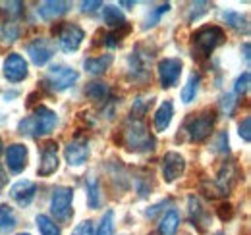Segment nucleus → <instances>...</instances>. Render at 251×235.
Here are the masks:
<instances>
[{
	"mask_svg": "<svg viewBox=\"0 0 251 235\" xmlns=\"http://www.w3.org/2000/svg\"><path fill=\"white\" fill-rule=\"evenodd\" d=\"M87 201L91 208H99V183L93 177L87 181Z\"/></svg>",
	"mask_w": 251,
	"mask_h": 235,
	"instance_id": "nucleus-31",
	"label": "nucleus"
},
{
	"mask_svg": "<svg viewBox=\"0 0 251 235\" xmlns=\"http://www.w3.org/2000/svg\"><path fill=\"white\" fill-rule=\"evenodd\" d=\"M178 226H180V214L176 210H168L160 220V232L164 235H174Z\"/></svg>",
	"mask_w": 251,
	"mask_h": 235,
	"instance_id": "nucleus-23",
	"label": "nucleus"
},
{
	"mask_svg": "<svg viewBox=\"0 0 251 235\" xmlns=\"http://www.w3.org/2000/svg\"><path fill=\"white\" fill-rule=\"evenodd\" d=\"M72 235H95L93 232V222H89V220H85V222H81L74 232Z\"/></svg>",
	"mask_w": 251,
	"mask_h": 235,
	"instance_id": "nucleus-36",
	"label": "nucleus"
},
{
	"mask_svg": "<svg viewBox=\"0 0 251 235\" xmlns=\"http://www.w3.org/2000/svg\"><path fill=\"white\" fill-rule=\"evenodd\" d=\"M6 164H8L12 174L24 172L25 166H27V147L20 145V143L8 147V150H6Z\"/></svg>",
	"mask_w": 251,
	"mask_h": 235,
	"instance_id": "nucleus-15",
	"label": "nucleus"
},
{
	"mask_svg": "<svg viewBox=\"0 0 251 235\" xmlns=\"http://www.w3.org/2000/svg\"><path fill=\"white\" fill-rule=\"evenodd\" d=\"M224 43V31L217 25H205L199 27L191 35V45H193V56L199 60H205L211 56V52Z\"/></svg>",
	"mask_w": 251,
	"mask_h": 235,
	"instance_id": "nucleus-2",
	"label": "nucleus"
},
{
	"mask_svg": "<svg viewBox=\"0 0 251 235\" xmlns=\"http://www.w3.org/2000/svg\"><path fill=\"white\" fill-rule=\"evenodd\" d=\"M174 116V108H172V102L170 100H164L160 106H158L157 114H155V129L157 131H164L168 129L170 121Z\"/></svg>",
	"mask_w": 251,
	"mask_h": 235,
	"instance_id": "nucleus-19",
	"label": "nucleus"
},
{
	"mask_svg": "<svg viewBox=\"0 0 251 235\" xmlns=\"http://www.w3.org/2000/svg\"><path fill=\"white\" fill-rule=\"evenodd\" d=\"M97 8H102V2H81V12H95Z\"/></svg>",
	"mask_w": 251,
	"mask_h": 235,
	"instance_id": "nucleus-39",
	"label": "nucleus"
},
{
	"mask_svg": "<svg viewBox=\"0 0 251 235\" xmlns=\"http://www.w3.org/2000/svg\"><path fill=\"white\" fill-rule=\"evenodd\" d=\"M250 71H244L238 79H236V83H234V93L238 94V96H242V94H246L248 93V89H250Z\"/></svg>",
	"mask_w": 251,
	"mask_h": 235,
	"instance_id": "nucleus-34",
	"label": "nucleus"
},
{
	"mask_svg": "<svg viewBox=\"0 0 251 235\" xmlns=\"http://www.w3.org/2000/svg\"><path fill=\"white\" fill-rule=\"evenodd\" d=\"M18 235H29V234H18Z\"/></svg>",
	"mask_w": 251,
	"mask_h": 235,
	"instance_id": "nucleus-45",
	"label": "nucleus"
},
{
	"mask_svg": "<svg viewBox=\"0 0 251 235\" xmlns=\"http://www.w3.org/2000/svg\"><path fill=\"white\" fill-rule=\"evenodd\" d=\"M0 6H4V8H0L6 16H10V18H18V16H22V12H24V4L22 2H0Z\"/></svg>",
	"mask_w": 251,
	"mask_h": 235,
	"instance_id": "nucleus-32",
	"label": "nucleus"
},
{
	"mask_svg": "<svg viewBox=\"0 0 251 235\" xmlns=\"http://www.w3.org/2000/svg\"><path fill=\"white\" fill-rule=\"evenodd\" d=\"M250 43H246V45H244V60H246V62H248V64H250V60H251V54H250Z\"/></svg>",
	"mask_w": 251,
	"mask_h": 235,
	"instance_id": "nucleus-42",
	"label": "nucleus"
},
{
	"mask_svg": "<svg viewBox=\"0 0 251 235\" xmlns=\"http://www.w3.org/2000/svg\"><path fill=\"white\" fill-rule=\"evenodd\" d=\"M16 228V216L14 210L8 205L0 206V234H10Z\"/></svg>",
	"mask_w": 251,
	"mask_h": 235,
	"instance_id": "nucleus-25",
	"label": "nucleus"
},
{
	"mask_svg": "<svg viewBox=\"0 0 251 235\" xmlns=\"http://www.w3.org/2000/svg\"><path fill=\"white\" fill-rule=\"evenodd\" d=\"M0 35H2V39H4L6 43H14V41L20 37V29H18V25H16L14 22H8V24L2 27Z\"/></svg>",
	"mask_w": 251,
	"mask_h": 235,
	"instance_id": "nucleus-33",
	"label": "nucleus"
},
{
	"mask_svg": "<svg viewBox=\"0 0 251 235\" xmlns=\"http://www.w3.org/2000/svg\"><path fill=\"white\" fill-rule=\"evenodd\" d=\"M35 222H37V228H39L41 235H62L60 228L56 226V222L50 220V218L45 216V214H39Z\"/></svg>",
	"mask_w": 251,
	"mask_h": 235,
	"instance_id": "nucleus-26",
	"label": "nucleus"
},
{
	"mask_svg": "<svg viewBox=\"0 0 251 235\" xmlns=\"http://www.w3.org/2000/svg\"><path fill=\"white\" fill-rule=\"evenodd\" d=\"M6 183H8V176H6V172L0 168V189H4Z\"/></svg>",
	"mask_w": 251,
	"mask_h": 235,
	"instance_id": "nucleus-41",
	"label": "nucleus"
},
{
	"mask_svg": "<svg viewBox=\"0 0 251 235\" xmlns=\"http://www.w3.org/2000/svg\"><path fill=\"white\" fill-rule=\"evenodd\" d=\"M58 123V116L47 108V106H39L29 118L22 119L18 129L22 135H29V137H41V135H49Z\"/></svg>",
	"mask_w": 251,
	"mask_h": 235,
	"instance_id": "nucleus-1",
	"label": "nucleus"
},
{
	"mask_svg": "<svg viewBox=\"0 0 251 235\" xmlns=\"http://www.w3.org/2000/svg\"><path fill=\"white\" fill-rule=\"evenodd\" d=\"M64 156H66L70 166L85 164L87 158H89V143H87V139H75V141L68 143L66 148H64Z\"/></svg>",
	"mask_w": 251,
	"mask_h": 235,
	"instance_id": "nucleus-13",
	"label": "nucleus"
},
{
	"mask_svg": "<svg viewBox=\"0 0 251 235\" xmlns=\"http://www.w3.org/2000/svg\"><path fill=\"white\" fill-rule=\"evenodd\" d=\"M188 212H189V222L193 226H197L199 232L205 230L207 226V220H209V214L205 210V206L201 205V201L197 197H189L188 199Z\"/></svg>",
	"mask_w": 251,
	"mask_h": 235,
	"instance_id": "nucleus-17",
	"label": "nucleus"
},
{
	"mask_svg": "<svg viewBox=\"0 0 251 235\" xmlns=\"http://www.w3.org/2000/svg\"><path fill=\"white\" fill-rule=\"evenodd\" d=\"M240 137L246 141V143H250L251 141V118L248 116V118H244V121L240 123Z\"/></svg>",
	"mask_w": 251,
	"mask_h": 235,
	"instance_id": "nucleus-35",
	"label": "nucleus"
},
{
	"mask_svg": "<svg viewBox=\"0 0 251 235\" xmlns=\"http://www.w3.org/2000/svg\"><path fill=\"white\" fill-rule=\"evenodd\" d=\"M54 33H56V41L64 52H75L85 39V31L77 24H60Z\"/></svg>",
	"mask_w": 251,
	"mask_h": 235,
	"instance_id": "nucleus-7",
	"label": "nucleus"
},
{
	"mask_svg": "<svg viewBox=\"0 0 251 235\" xmlns=\"http://www.w3.org/2000/svg\"><path fill=\"white\" fill-rule=\"evenodd\" d=\"M199 83H201L199 73H191L188 77V81H186V85H184V89H182V102L189 104L195 98V94L199 91Z\"/></svg>",
	"mask_w": 251,
	"mask_h": 235,
	"instance_id": "nucleus-24",
	"label": "nucleus"
},
{
	"mask_svg": "<svg viewBox=\"0 0 251 235\" xmlns=\"http://www.w3.org/2000/svg\"><path fill=\"white\" fill-rule=\"evenodd\" d=\"M122 35H124V33L112 31L110 35H106V41H104V45H106V47H118V45H120V41H122Z\"/></svg>",
	"mask_w": 251,
	"mask_h": 235,
	"instance_id": "nucleus-37",
	"label": "nucleus"
},
{
	"mask_svg": "<svg viewBox=\"0 0 251 235\" xmlns=\"http://www.w3.org/2000/svg\"><path fill=\"white\" fill-rule=\"evenodd\" d=\"M112 64V56L110 54H102V56H97V58H87L83 62V68L93 73V75H99V73H104Z\"/></svg>",
	"mask_w": 251,
	"mask_h": 235,
	"instance_id": "nucleus-21",
	"label": "nucleus"
},
{
	"mask_svg": "<svg viewBox=\"0 0 251 235\" xmlns=\"http://www.w3.org/2000/svg\"><path fill=\"white\" fill-rule=\"evenodd\" d=\"M79 79V73L74 70V68H70V66H52L47 73H45V85L50 89V91H56V93H60V91H66V89H70L75 81Z\"/></svg>",
	"mask_w": 251,
	"mask_h": 235,
	"instance_id": "nucleus-5",
	"label": "nucleus"
},
{
	"mask_svg": "<svg viewBox=\"0 0 251 235\" xmlns=\"http://www.w3.org/2000/svg\"><path fill=\"white\" fill-rule=\"evenodd\" d=\"M151 60H153V52L145 50L143 45L135 47L127 58V71L131 79L137 81H145L149 77V68H151Z\"/></svg>",
	"mask_w": 251,
	"mask_h": 235,
	"instance_id": "nucleus-6",
	"label": "nucleus"
},
{
	"mask_svg": "<svg viewBox=\"0 0 251 235\" xmlns=\"http://www.w3.org/2000/svg\"><path fill=\"white\" fill-rule=\"evenodd\" d=\"M213 235H224V234H220V232H219V234H213Z\"/></svg>",
	"mask_w": 251,
	"mask_h": 235,
	"instance_id": "nucleus-44",
	"label": "nucleus"
},
{
	"mask_svg": "<svg viewBox=\"0 0 251 235\" xmlns=\"http://www.w3.org/2000/svg\"><path fill=\"white\" fill-rule=\"evenodd\" d=\"M0 154H2V139H0Z\"/></svg>",
	"mask_w": 251,
	"mask_h": 235,
	"instance_id": "nucleus-43",
	"label": "nucleus"
},
{
	"mask_svg": "<svg viewBox=\"0 0 251 235\" xmlns=\"http://www.w3.org/2000/svg\"><path fill=\"white\" fill-rule=\"evenodd\" d=\"M85 94L87 98H91L95 102H104L108 96H110V89L106 83H100V81H93L85 87Z\"/></svg>",
	"mask_w": 251,
	"mask_h": 235,
	"instance_id": "nucleus-22",
	"label": "nucleus"
},
{
	"mask_svg": "<svg viewBox=\"0 0 251 235\" xmlns=\"http://www.w3.org/2000/svg\"><path fill=\"white\" fill-rule=\"evenodd\" d=\"M2 70H4V77H6L10 83H20V81H24V79L27 77V73H29L25 58H24L22 54H16V52H12V54L6 56Z\"/></svg>",
	"mask_w": 251,
	"mask_h": 235,
	"instance_id": "nucleus-9",
	"label": "nucleus"
},
{
	"mask_svg": "<svg viewBox=\"0 0 251 235\" xmlns=\"http://www.w3.org/2000/svg\"><path fill=\"white\" fill-rule=\"evenodd\" d=\"M102 20H104V24H106L110 29H114V31H118V27H126V25H127L124 14H122L116 6H104V10H102Z\"/></svg>",
	"mask_w": 251,
	"mask_h": 235,
	"instance_id": "nucleus-20",
	"label": "nucleus"
},
{
	"mask_svg": "<svg viewBox=\"0 0 251 235\" xmlns=\"http://www.w3.org/2000/svg\"><path fill=\"white\" fill-rule=\"evenodd\" d=\"M215 110H205L201 114H191L184 123V131L188 133V137L191 141L199 143L203 139H207L213 131V125H215Z\"/></svg>",
	"mask_w": 251,
	"mask_h": 235,
	"instance_id": "nucleus-4",
	"label": "nucleus"
},
{
	"mask_svg": "<svg viewBox=\"0 0 251 235\" xmlns=\"http://www.w3.org/2000/svg\"><path fill=\"white\" fill-rule=\"evenodd\" d=\"M234 96L232 94H228V96H224L222 98V106H224V110H226V114H232V106H234Z\"/></svg>",
	"mask_w": 251,
	"mask_h": 235,
	"instance_id": "nucleus-40",
	"label": "nucleus"
},
{
	"mask_svg": "<svg viewBox=\"0 0 251 235\" xmlns=\"http://www.w3.org/2000/svg\"><path fill=\"white\" fill-rule=\"evenodd\" d=\"M72 201H74V189L72 187H56L50 197V210L56 216V220H68L72 214Z\"/></svg>",
	"mask_w": 251,
	"mask_h": 235,
	"instance_id": "nucleus-8",
	"label": "nucleus"
},
{
	"mask_svg": "<svg viewBox=\"0 0 251 235\" xmlns=\"http://www.w3.org/2000/svg\"><path fill=\"white\" fill-rule=\"evenodd\" d=\"M170 10V4L166 2V4H160V6H157L149 16H147V20H145V25H143V29H149V27H155L158 22H160V16L162 14H166Z\"/></svg>",
	"mask_w": 251,
	"mask_h": 235,
	"instance_id": "nucleus-28",
	"label": "nucleus"
},
{
	"mask_svg": "<svg viewBox=\"0 0 251 235\" xmlns=\"http://www.w3.org/2000/svg\"><path fill=\"white\" fill-rule=\"evenodd\" d=\"M27 54L33 60L35 66H45L49 60L52 58L54 48L50 47V43L47 39H35L33 43L27 45Z\"/></svg>",
	"mask_w": 251,
	"mask_h": 235,
	"instance_id": "nucleus-16",
	"label": "nucleus"
},
{
	"mask_svg": "<svg viewBox=\"0 0 251 235\" xmlns=\"http://www.w3.org/2000/svg\"><path fill=\"white\" fill-rule=\"evenodd\" d=\"M215 150H220V152H228V135H226V133H220L219 137H217Z\"/></svg>",
	"mask_w": 251,
	"mask_h": 235,
	"instance_id": "nucleus-38",
	"label": "nucleus"
},
{
	"mask_svg": "<svg viewBox=\"0 0 251 235\" xmlns=\"http://www.w3.org/2000/svg\"><path fill=\"white\" fill-rule=\"evenodd\" d=\"M68 8H70V4L68 2H60V0H50V2H43L41 6H39V16L43 18V20H47V22H50V20H56V18H60L64 16L66 12H68Z\"/></svg>",
	"mask_w": 251,
	"mask_h": 235,
	"instance_id": "nucleus-18",
	"label": "nucleus"
},
{
	"mask_svg": "<svg viewBox=\"0 0 251 235\" xmlns=\"http://www.w3.org/2000/svg\"><path fill=\"white\" fill-rule=\"evenodd\" d=\"M114 234V212L112 210H106L102 220H100V226H99V232L97 235H112Z\"/></svg>",
	"mask_w": 251,
	"mask_h": 235,
	"instance_id": "nucleus-29",
	"label": "nucleus"
},
{
	"mask_svg": "<svg viewBox=\"0 0 251 235\" xmlns=\"http://www.w3.org/2000/svg\"><path fill=\"white\" fill-rule=\"evenodd\" d=\"M157 71L162 87L164 89L174 87L178 83V79H180V73H182V60L180 58L160 60L157 66Z\"/></svg>",
	"mask_w": 251,
	"mask_h": 235,
	"instance_id": "nucleus-10",
	"label": "nucleus"
},
{
	"mask_svg": "<svg viewBox=\"0 0 251 235\" xmlns=\"http://www.w3.org/2000/svg\"><path fill=\"white\" fill-rule=\"evenodd\" d=\"M35 193H37V185L29 181V179H24V181H18L10 187V197L18 203L20 206H29L31 201L35 199Z\"/></svg>",
	"mask_w": 251,
	"mask_h": 235,
	"instance_id": "nucleus-14",
	"label": "nucleus"
},
{
	"mask_svg": "<svg viewBox=\"0 0 251 235\" xmlns=\"http://www.w3.org/2000/svg\"><path fill=\"white\" fill-rule=\"evenodd\" d=\"M222 18H224V22H226L228 25H232L236 31H244V33H248V29H250L248 20H246L242 14H238V12H224Z\"/></svg>",
	"mask_w": 251,
	"mask_h": 235,
	"instance_id": "nucleus-27",
	"label": "nucleus"
},
{
	"mask_svg": "<svg viewBox=\"0 0 251 235\" xmlns=\"http://www.w3.org/2000/svg\"><path fill=\"white\" fill-rule=\"evenodd\" d=\"M151 104H153V98H149V100H145V98H137L135 104H133V108H131V118H133V119H141L143 114L151 108Z\"/></svg>",
	"mask_w": 251,
	"mask_h": 235,
	"instance_id": "nucleus-30",
	"label": "nucleus"
},
{
	"mask_svg": "<svg viewBox=\"0 0 251 235\" xmlns=\"http://www.w3.org/2000/svg\"><path fill=\"white\" fill-rule=\"evenodd\" d=\"M60 166V160H58V145L54 141H49L45 143V147L41 150V162H39V176L49 177L52 176Z\"/></svg>",
	"mask_w": 251,
	"mask_h": 235,
	"instance_id": "nucleus-11",
	"label": "nucleus"
},
{
	"mask_svg": "<svg viewBox=\"0 0 251 235\" xmlns=\"http://www.w3.org/2000/svg\"><path fill=\"white\" fill-rule=\"evenodd\" d=\"M184 170H186V160H184L182 154H178L174 150L164 154V158H162V177H164L166 183H172L178 177H182Z\"/></svg>",
	"mask_w": 251,
	"mask_h": 235,
	"instance_id": "nucleus-12",
	"label": "nucleus"
},
{
	"mask_svg": "<svg viewBox=\"0 0 251 235\" xmlns=\"http://www.w3.org/2000/svg\"><path fill=\"white\" fill-rule=\"evenodd\" d=\"M124 139L126 147L133 152H149V150H155V145H157L155 137L149 133V129L141 119L129 121V125L124 131Z\"/></svg>",
	"mask_w": 251,
	"mask_h": 235,
	"instance_id": "nucleus-3",
	"label": "nucleus"
}]
</instances>
